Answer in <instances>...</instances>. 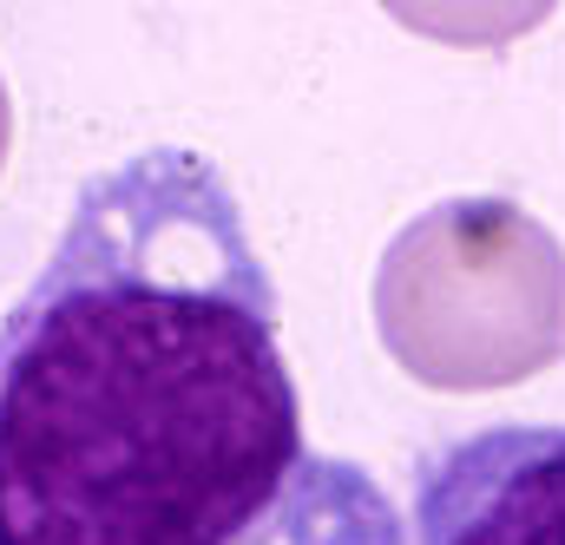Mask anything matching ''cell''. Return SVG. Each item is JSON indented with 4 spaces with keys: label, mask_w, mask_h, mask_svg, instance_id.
<instances>
[{
    "label": "cell",
    "mask_w": 565,
    "mask_h": 545,
    "mask_svg": "<svg viewBox=\"0 0 565 545\" xmlns=\"http://www.w3.org/2000/svg\"><path fill=\"white\" fill-rule=\"evenodd\" d=\"M0 545H408L322 453L231 171L151 138L79 178L0 316Z\"/></svg>",
    "instance_id": "cell-1"
},
{
    "label": "cell",
    "mask_w": 565,
    "mask_h": 545,
    "mask_svg": "<svg viewBox=\"0 0 565 545\" xmlns=\"http://www.w3.org/2000/svg\"><path fill=\"white\" fill-rule=\"evenodd\" d=\"M408 545H565V420H493L408 467Z\"/></svg>",
    "instance_id": "cell-2"
}]
</instances>
